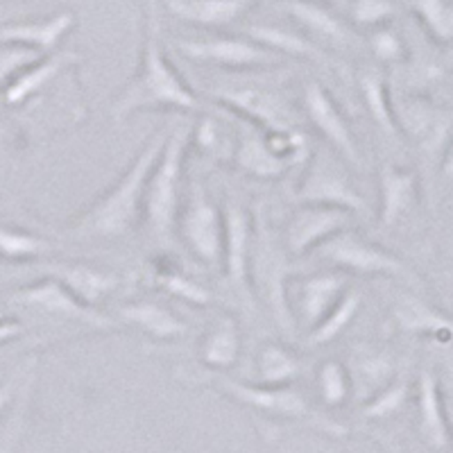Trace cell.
I'll return each mask as SVG.
<instances>
[{"label":"cell","instance_id":"cell-1","mask_svg":"<svg viewBox=\"0 0 453 453\" xmlns=\"http://www.w3.org/2000/svg\"><path fill=\"white\" fill-rule=\"evenodd\" d=\"M148 109H180V111H197L200 100L188 88L177 68L168 62L164 50V30H161V3L145 0L143 23V55L141 66L132 82L125 87L111 107L116 123L125 120L136 111Z\"/></svg>","mask_w":453,"mask_h":453},{"label":"cell","instance_id":"cell-2","mask_svg":"<svg viewBox=\"0 0 453 453\" xmlns=\"http://www.w3.org/2000/svg\"><path fill=\"white\" fill-rule=\"evenodd\" d=\"M164 143V132L152 136L143 145L139 157L119 177V181H113L111 188L78 218L71 229V236L80 241H116V238L127 236L143 211L145 184L152 173V165L159 159Z\"/></svg>","mask_w":453,"mask_h":453},{"label":"cell","instance_id":"cell-3","mask_svg":"<svg viewBox=\"0 0 453 453\" xmlns=\"http://www.w3.org/2000/svg\"><path fill=\"white\" fill-rule=\"evenodd\" d=\"M191 123L177 125L159 152V159L152 165L143 193V216L150 234L168 245L177 226V216L181 206V177H184L186 150L191 143Z\"/></svg>","mask_w":453,"mask_h":453},{"label":"cell","instance_id":"cell-4","mask_svg":"<svg viewBox=\"0 0 453 453\" xmlns=\"http://www.w3.org/2000/svg\"><path fill=\"white\" fill-rule=\"evenodd\" d=\"M250 288H257L274 325L283 335H295V318L288 302V283L293 277L288 250L274 238L263 213H258L252 225V245H250Z\"/></svg>","mask_w":453,"mask_h":453},{"label":"cell","instance_id":"cell-5","mask_svg":"<svg viewBox=\"0 0 453 453\" xmlns=\"http://www.w3.org/2000/svg\"><path fill=\"white\" fill-rule=\"evenodd\" d=\"M202 379L220 388L226 396H232L234 402L241 403V406H248L252 411L263 412V415H273V418L283 419H304V422H311L313 426L326 431L329 435H345L347 433V428H342L340 424H334L322 418V415H318L309 406L304 395L290 386H263V383L261 386H250V383L229 379L226 374L216 370L204 372Z\"/></svg>","mask_w":453,"mask_h":453},{"label":"cell","instance_id":"cell-6","mask_svg":"<svg viewBox=\"0 0 453 453\" xmlns=\"http://www.w3.org/2000/svg\"><path fill=\"white\" fill-rule=\"evenodd\" d=\"M318 257L331 263L334 268L347 270V273L367 274V277H395L408 281L411 286H419V277L402 258L386 252L365 236L356 234L354 229H342L335 236L326 238L325 242H319Z\"/></svg>","mask_w":453,"mask_h":453},{"label":"cell","instance_id":"cell-7","mask_svg":"<svg viewBox=\"0 0 453 453\" xmlns=\"http://www.w3.org/2000/svg\"><path fill=\"white\" fill-rule=\"evenodd\" d=\"M177 225L193 257L204 263L206 268L222 270V250H225L222 209L206 196L204 186L197 180L191 181L188 197L177 216Z\"/></svg>","mask_w":453,"mask_h":453},{"label":"cell","instance_id":"cell-8","mask_svg":"<svg viewBox=\"0 0 453 453\" xmlns=\"http://www.w3.org/2000/svg\"><path fill=\"white\" fill-rule=\"evenodd\" d=\"M390 104L399 134L418 145L428 161H438L440 157L447 155L453 125L449 109L422 96H399V98L390 96Z\"/></svg>","mask_w":453,"mask_h":453},{"label":"cell","instance_id":"cell-9","mask_svg":"<svg viewBox=\"0 0 453 453\" xmlns=\"http://www.w3.org/2000/svg\"><path fill=\"white\" fill-rule=\"evenodd\" d=\"M12 302H19L23 309L36 311V313L50 315V318L66 319V322H82V325L93 326L100 331L119 329V319H111L100 313L98 309L80 302L64 283L57 281L55 277H46L42 281L23 286L12 295Z\"/></svg>","mask_w":453,"mask_h":453},{"label":"cell","instance_id":"cell-10","mask_svg":"<svg viewBox=\"0 0 453 453\" xmlns=\"http://www.w3.org/2000/svg\"><path fill=\"white\" fill-rule=\"evenodd\" d=\"M175 48L186 59L213 64L222 68H270L281 66L286 57L258 46L248 36H206V39H177Z\"/></svg>","mask_w":453,"mask_h":453},{"label":"cell","instance_id":"cell-11","mask_svg":"<svg viewBox=\"0 0 453 453\" xmlns=\"http://www.w3.org/2000/svg\"><path fill=\"white\" fill-rule=\"evenodd\" d=\"M222 220H225V250H222V270L229 288L252 306L254 295L250 288V245H252V218L245 211V206L232 196L222 206Z\"/></svg>","mask_w":453,"mask_h":453},{"label":"cell","instance_id":"cell-12","mask_svg":"<svg viewBox=\"0 0 453 453\" xmlns=\"http://www.w3.org/2000/svg\"><path fill=\"white\" fill-rule=\"evenodd\" d=\"M302 107H304L306 119H309L311 125L319 132V136L325 141H329L331 148H334L342 159L349 161L354 168H361V150H358L356 136L351 134L345 116H342L340 107L335 104L334 96H331L322 84L311 80V82L304 84Z\"/></svg>","mask_w":453,"mask_h":453},{"label":"cell","instance_id":"cell-13","mask_svg":"<svg viewBox=\"0 0 453 453\" xmlns=\"http://www.w3.org/2000/svg\"><path fill=\"white\" fill-rule=\"evenodd\" d=\"M209 96H213L232 113L261 127L263 132H283L295 127V116L288 104L265 88L220 87L209 88Z\"/></svg>","mask_w":453,"mask_h":453},{"label":"cell","instance_id":"cell-14","mask_svg":"<svg viewBox=\"0 0 453 453\" xmlns=\"http://www.w3.org/2000/svg\"><path fill=\"white\" fill-rule=\"evenodd\" d=\"M295 200L302 202V204L335 206V209H345L349 213L370 211L367 202L349 184V180L334 164L319 159V157L313 159V164L306 170V175L302 180V184H299Z\"/></svg>","mask_w":453,"mask_h":453},{"label":"cell","instance_id":"cell-15","mask_svg":"<svg viewBox=\"0 0 453 453\" xmlns=\"http://www.w3.org/2000/svg\"><path fill=\"white\" fill-rule=\"evenodd\" d=\"M351 216L354 213L335 209V206L304 204L293 213L288 226H286V250L293 257H304L326 238L335 236L342 229H349L354 222Z\"/></svg>","mask_w":453,"mask_h":453},{"label":"cell","instance_id":"cell-16","mask_svg":"<svg viewBox=\"0 0 453 453\" xmlns=\"http://www.w3.org/2000/svg\"><path fill=\"white\" fill-rule=\"evenodd\" d=\"M345 370L349 374L354 396L365 403L395 379L396 361L388 349H379L374 345H356Z\"/></svg>","mask_w":453,"mask_h":453},{"label":"cell","instance_id":"cell-17","mask_svg":"<svg viewBox=\"0 0 453 453\" xmlns=\"http://www.w3.org/2000/svg\"><path fill=\"white\" fill-rule=\"evenodd\" d=\"M177 21L197 27H225L248 14L257 0H159Z\"/></svg>","mask_w":453,"mask_h":453},{"label":"cell","instance_id":"cell-18","mask_svg":"<svg viewBox=\"0 0 453 453\" xmlns=\"http://www.w3.org/2000/svg\"><path fill=\"white\" fill-rule=\"evenodd\" d=\"M419 181L412 170L383 164L379 170V222L392 229L418 202Z\"/></svg>","mask_w":453,"mask_h":453},{"label":"cell","instance_id":"cell-19","mask_svg":"<svg viewBox=\"0 0 453 453\" xmlns=\"http://www.w3.org/2000/svg\"><path fill=\"white\" fill-rule=\"evenodd\" d=\"M75 26L73 12H57V14L42 19V21L3 23L0 26V43H14L39 50L42 55H50L64 36Z\"/></svg>","mask_w":453,"mask_h":453},{"label":"cell","instance_id":"cell-20","mask_svg":"<svg viewBox=\"0 0 453 453\" xmlns=\"http://www.w3.org/2000/svg\"><path fill=\"white\" fill-rule=\"evenodd\" d=\"M80 62L78 52L59 50L50 52V55L42 57L39 62L27 66L26 71L19 73L5 88H3V103L7 107H21L26 104L32 96L48 87L55 78H59L68 66Z\"/></svg>","mask_w":453,"mask_h":453},{"label":"cell","instance_id":"cell-21","mask_svg":"<svg viewBox=\"0 0 453 453\" xmlns=\"http://www.w3.org/2000/svg\"><path fill=\"white\" fill-rule=\"evenodd\" d=\"M418 428L424 442L431 449L449 447V419L444 411L442 392H440L438 376L431 367H424L418 379Z\"/></svg>","mask_w":453,"mask_h":453},{"label":"cell","instance_id":"cell-22","mask_svg":"<svg viewBox=\"0 0 453 453\" xmlns=\"http://www.w3.org/2000/svg\"><path fill=\"white\" fill-rule=\"evenodd\" d=\"M392 322L411 335H428L442 342L451 340V319L412 293H399L392 304Z\"/></svg>","mask_w":453,"mask_h":453},{"label":"cell","instance_id":"cell-23","mask_svg":"<svg viewBox=\"0 0 453 453\" xmlns=\"http://www.w3.org/2000/svg\"><path fill=\"white\" fill-rule=\"evenodd\" d=\"M48 277H55L64 283L80 302L93 306L100 304L104 297L116 293L120 286V279L107 270L93 268L87 263H55V268L48 270Z\"/></svg>","mask_w":453,"mask_h":453},{"label":"cell","instance_id":"cell-24","mask_svg":"<svg viewBox=\"0 0 453 453\" xmlns=\"http://www.w3.org/2000/svg\"><path fill=\"white\" fill-rule=\"evenodd\" d=\"M283 10L288 12L304 30L331 46L347 48L356 42V35L349 30V26H345L340 16H335L329 7L318 0H283Z\"/></svg>","mask_w":453,"mask_h":453},{"label":"cell","instance_id":"cell-25","mask_svg":"<svg viewBox=\"0 0 453 453\" xmlns=\"http://www.w3.org/2000/svg\"><path fill=\"white\" fill-rule=\"evenodd\" d=\"M347 290V279L340 273H319L302 281L299 286V322L306 329H313L319 319L331 311V306Z\"/></svg>","mask_w":453,"mask_h":453},{"label":"cell","instance_id":"cell-26","mask_svg":"<svg viewBox=\"0 0 453 453\" xmlns=\"http://www.w3.org/2000/svg\"><path fill=\"white\" fill-rule=\"evenodd\" d=\"M119 315L120 322L136 326L155 340H177L188 335V331H191L184 319L177 318L173 311L165 309L159 302H152V299L132 302V304L123 306Z\"/></svg>","mask_w":453,"mask_h":453},{"label":"cell","instance_id":"cell-27","mask_svg":"<svg viewBox=\"0 0 453 453\" xmlns=\"http://www.w3.org/2000/svg\"><path fill=\"white\" fill-rule=\"evenodd\" d=\"M242 32H245L248 39L257 42L258 46L268 48V50L277 52L281 57H299V59H311V62L325 64V66L331 64L329 55L318 43L297 35V32L286 30V27L257 23V26H248Z\"/></svg>","mask_w":453,"mask_h":453},{"label":"cell","instance_id":"cell-28","mask_svg":"<svg viewBox=\"0 0 453 453\" xmlns=\"http://www.w3.org/2000/svg\"><path fill=\"white\" fill-rule=\"evenodd\" d=\"M234 161H236L238 170L258 177V180H277V177L286 175L290 168H295L288 159H283L270 148L265 136L254 134V132L241 136L236 152H234Z\"/></svg>","mask_w":453,"mask_h":453},{"label":"cell","instance_id":"cell-29","mask_svg":"<svg viewBox=\"0 0 453 453\" xmlns=\"http://www.w3.org/2000/svg\"><path fill=\"white\" fill-rule=\"evenodd\" d=\"M238 354H241V334H238L236 319L222 315L202 340V361L209 370L222 372L236 365Z\"/></svg>","mask_w":453,"mask_h":453},{"label":"cell","instance_id":"cell-30","mask_svg":"<svg viewBox=\"0 0 453 453\" xmlns=\"http://www.w3.org/2000/svg\"><path fill=\"white\" fill-rule=\"evenodd\" d=\"M358 87H361L363 100H365L367 113L374 120V125L381 129L383 134L390 141H399V129H396L395 116H392L390 93H388L386 78L379 68H365L358 78Z\"/></svg>","mask_w":453,"mask_h":453},{"label":"cell","instance_id":"cell-31","mask_svg":"<svg viewBox=\"0 0 453 453\" xmlns=\"http://www.w3.org/2000/svg\"><path fill=\"white\" fill-rule=\"evenodd\" d=\"M361 304H363L361 293H358V290L347 288L345 293L340 295L338 302L331 306L329 313H326L325 318L319 319L318 325L309 331L311 345L319 347V345H329V342H334V340L351 325V319L358 315Z\"/></svg>","mask_w":453,"mask_h":453},{"label":"cell","instance_id":"cell-32","mask_svg":"<svg viewBox=\"0 0 453 453\" xmlns=\"http://www.w3.org/2000/svg\"><path fill=\"white\" fill-rule=\"evenodd\" d=\"M258 381L263 386H288L302 374V361L279 342H268L257 356Z\"/></svg>","mask_w":453,"mask_h":453},{"label":"cell","instance_id":"cell-33","mask_svg":"<svg viewBox=\"0 0 453 453\" xmlns=\"http://www.w3.org/2000/svg\"><path fill=\"white\" fill-rule=\"evenodd\" d=\"M411 7L433 42L440 43V46L451 43L453 10L449 5V0H412Z\"/></svg>","mask_w":453,"mask_h":453},{"label":"cell","instance_id":"cell-34","mask_svg":"<svg viewBox=\"0 0 453 453\" xmlns=\"http://www.w3.org/2000/svg\"><path fill=\"white\" fill-rule=\"evenodd\" d=\"M48 252H52V245L46 238L0 225V258H5V261H27V258L46 257Z\"/></svg>","mask_w":453,"mask_h":453},{"label":"cell","instance_id":"cell-35","mask_svg":"<svg viewBox=\"0 0 453 453\" xmlns=\"http://www.w3.org/2000/svg\"><path fill=\"white\" fill-rule=\"evenodd\" d=\"M408 392H411V381L408 376H395L390 383H388L383 390L376 392L370 402H365L363 406V415L367 419H386L392 418L395 412H399L403 408L408 399Z\"/></svg>","mask_w":453,"mask_h":453},{"label":"cell","instance_id":"cell-36","mask_svg":"<svg viewBox=\"0 0 453 453\" xmlns=\"http://www.w3.org/2000/svg\"><path fill=\"white\" fill-rule=\"evenodd\" d=\"M155 279L165 293H170L173 297L184 299V302H188V304L209 306L213 302L211 290H206L202 283H197L196 279L191 277H186V274L180 273V270L159 268V273H157Z\"/></svg>","mask_w":453,"mask_h":453},{"label":"cell","instance_id":"cell-37","mask_svg":"<svg viewBox=\"0 0 453 453\" xmlns=\"http://www.w3.org/2000/svg\"><path fill=\"white\" fill-rule=\"evenodd\" d=\"M318 390L322 402L329 408L342 406L347 402V396L351 395L349 374H347L345 365L340 361L322 363L318 372Z\"/></svg>","mask_w":453,"mask_h":453},{"label":"cell","instance_id":"cell-38","mask_svg":"<svg viewBox=\"0 0 453 453\" xmlns=\"http://www.w3.org/2000/svg\"><path fill=\"white\" fill-rule=\"evenodd\" d=\"M42 52L27 46L0 43V88H5L19 73L42 59Z\"/></svg>","mask_w":453,"mask_h":453},{"label":"cell","instance_id":"cell-39","mask_svg":"<svg viewBox=\"0 0 453 453\" xmlns=\"http://www.w3.org/2000/svg\"><path fill=\"white\" fill-rule=\"evenodd\" d=\"M370 50L383 64H402L406 59V43L392 27H376L372 32Z\"/></svg>","mask_w":453,"mask_h":453},{"label":"cell","instance_id":"cell-40","mask_svg":"<svg viewBox=\"0 0 453 453\" xmlns=\"http://www.w3.org/2000/svg\"><path fill=\"white\" fill-rule=\"evenodd\" d=\"M396 14L392 0H354L351 5V21L361 27H381Z\"/></svg>","mask_w":453,"mask_h":453},{"label":"cell","instance_id":"cell-41","mask_svg":"<svg viewBox=\"0 0 453 453\" xmlns=\"http://www.w3.org/2000/svg\"><path fill=\"white\" fill-rule=\"evenodd\" d=\"M191 143L204 155H216L220 150V127L216 125V120L202 119L196 127V134L191 127Z\"/></svg>","mask_w":453,"mask_h":453},{"label":"cell","instance_id":"cell-42","mask_svg":"<svg viewBox=\"0 0 453 453\" xmlns=\"http://www.w3.org/2000/svg\"><path fill=\"white\" fill-rule=\"evenodd\" d=\"M16 388H19V381H16V379H7V381L0 383V418H3L7 408H10L12 399H14L16 395Z\"/></svg>","mask_w":453,"mask_h":453},{"label":"cell","instance_id":"cell-43","mask_svg":"<svg viewBox=\"0 0 453 453\" xmlns=\"http://www.w3.org/2000/svg\"><path fill=\"white\" fill-rule=\"evenodd\" d=\"M23 334V326L19 325V322H14V319H0V345H5V342H10V340L19 338V335Z\"/></svg>","mask_w":453,"mask_h":453},{"label":"cell","instance_id":"cell-44","mask_svg":"<svg viewBox=\"0 0 453 453\" xmlns=\"http://www.w3.org/2000/svg\"><path fill=\"white\" fill-rule=\"evenodd\" d=\"M7 277H12V270L7 268V265H3V263H0V279H7Z\"/></svg>","mask_w":453,"mask_h":453},{"label":"cell","instance_id":"cell-45","mask_svg":"<svg viewBox=\"0 0 453 453\" xmlns=\"http://www.w3.org/2000/svg\"><path fill=\"white\" fill-rule=\"evenodd\" d=\"M10 318V315H7V309L5 306H0V319H7Z\"/></svg>","mask_w":453,"mask_h":453}]
</instances>
